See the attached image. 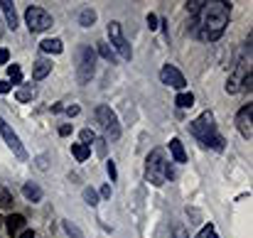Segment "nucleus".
I'll list each match as a JSON object with an SVG mask.
<instances>
[{"instance_id": "1", "label": "nucleus", "mask_w": 253, "mask_h": 238, "mask_svg": "<svg viewBox=\"0 0 253 238\" xmlns=\"http://www.w3.org/2000/svg\"><path fill=\"white\" fill-rule=\"evenodd\" d=\"M229 15H231V3H226V0L204 3V8L199 10V17H197L199 37L206 39V42H216L229 25Z\"/></svg>"}, {"instance_id": "2", "label": "nucleus", "mask_w": 253, "mask_h": 238, "mask_svg": "<svg viewBox=\"0 0 253 238\" xmlns=\"http://www.w3.org/2000/svg\"><path fill=\"white\" fill-rule=\"evenodd\" d=\"M190 130H192V135L202 145L214 147V150H224V138L216 133V128H214V115L209 111H204L194 123H190Z\"/></svg>"}, {"instance_id": "3", "label": "nucleus", "mask_w": 253, "mask_h": 238, "mask_svg": "<svg viewBox=\"0 0 253 238\" xmlns=\"http://www.w3.org/2000/svg\"><path fill=\"white\" fill-rule=\"evenodd\" d=\"M167 160H165V152L160 147H155L150 155H148V160H145V177L153 187H162L167 182Z\"/></svg>"}, {"instance_id": "4", "label": "nucleus", "mask_w": 253, "mask_h": 238, "mask_svg": "<svg viewBox=\"0 0 253 238\" xmlns=\"http://www.w3.org/2000/svg\"><path fill=\"white\" fill-rule=\"evenodd\" d=\"M96 121L103 130V138L108 143H116L121 138V123H118V115L108 108V106H98L96 108Z\"/></svg>"}, {"instance_id": "5", "label": "nucleus", "mask_w": 253, "mask_h": 238, "mask_svg": "<svg viewBox=\"0 0 253 238\" xmlns=\"http://www.w3.org/2000/svg\"><path fill=\"white\" fill-rule=\"evenodd\" d=\"M25 20H27L30 32H45V30H49L54 25L52 22V15L47 10H42V8H27Z\"/></svg>"}, {"instance_id": "6", "label": "nucleus", "mask_w": 253, "mask_h": 238, "mask_svg": "<svg viewBox=\"0 0 253 238\" xmlns=\"http://www.w3.org/2000/svg\"><path fill=\"white\" fill-rule=\"evenodd\" d=\"M94 71H96V52H94L91 47H81V49H79V74H77L79 81H81V84L91 81Z\"/></svg>"}, {"instance_id": "7", "label": "nucleus", "mask_w": 253, "mask_h": 238, "mask_svg": "<svg viewBox=\"0 0 253 238\" xmlns=\"http://www.w3.org/2000/svg\"><path fill=\"white\" fill-rule=\"evenodd\" d=\"M108 39H111V45L113 49L123 57V59H130L133 52H130V45L126 42V37H123V30H121V22H108Z\"/></svg>"}, {"instance_id": "8", "label": "nucleus", "mask_w": 253, "mask_h": 238, "mask_svg": "<svg viewBox=\"0 0 253 238\" xmlns=\"http://www.w3.org/2000/svg\"><path fill=\"white\" fill-rule=\"evenodd\" d=\"M0 135H3V140H5V145L20 157V160H27V152H25V147H22V143H20V138L15 135V130L0 118Z\"/></svg>"}, {"instance_id": "9", "label": "nucleus", "mask_w": 253, "mask_h": 238, "mask_svg": "<svg viewBox=\"0 0 253 238\" xmlns=\"http://www.w3.org/2000/svg\"><path fill=\"white\" fill-rule=\"evenodd\" d=\"M160 81L167 84V86H172V89H179V91H182L185 84H187V81H185V76H182V71L174 69L172 64H167V66L160 69Z\"/></svg>"}, {"instance_id": "10", "label": "nucleus", "mask_w": 253, "mask_h": 238, "mask_svg": "<svg viewBox=\"0 0 253 238\" xmlns=\"http://www.w3.org/2000/svg\"><path fill=\"white\" fill-rule=\"evenodd\" d=\"M251 121H253V106L248 103V106H243L241 111H238V115H236V126H238V133L243 135V138H253V126H251Z\"/></svg>"}, {"instance_id": "11", "label": "nucleus", "mask_w": 253, "mask_h": 238, "mask_svg": "<svg viewBox=\"0 0 253 238\" xmlns=\"http://www.w3.org/2000/svg\"><path fill=\"white\" fill-rule=\"evenodd\" d=\"M0 10H3L5 20H8V27L15 30L17 27V13H15V5L10 3V0H0Z\"/></svg>"}, {"instance_id": "12", "label": "nucleus", "mask_w": 253, "mask_h": 238, "mask_svg": "<svg viewBox=\"0 0 253 238\" xmlns=\"http://www.w3.org/2000/svg\"><path fill=\"white\" fill-rule=\"evenodd\" d=\"M49 71H52V62L49 59H37L34 62V69H32V79L34 81H42Z\"/></svg>"}, {"instance_id": "13", "label": "nucleus", "mask_w": 253, "mask_h": 238, "mask_svg": "<svg viewBox=\"0 0 253 238\" xmlns=\"http://www.w3.org/2000/svg\"><path fill=\"white\" fill-rule=\"evenodd\" d=\"M5 226H8L10 236H17L20 231H25V216H22V214H10V216L5 219Z\"/></svg>"}, {"instance_id": "14", "label": "nucleus", "mask_w": 253, "mask_h": 238, "mask_svg": "<svg viewBox=\"0 0 253 238\" xmlns=\"http://www.w3.org/2000/svg\"><path fill=\"white\" fill-rule=\"evenodd\" d=\"M170 152H172V157H174V162H187V152H185L182 143H179L177 138L170 140Z\"/></svg>"}, {"instance_id": "15", "label": "nucleus", "mask_w": 253, "mask_h": 238, "mask_svg": "<svg viewBox=\"0 0 253 238\" xmlns=\"http://www.w3.org/2000/svg\"><path fill=\"white\" fill-rule=\"evenodd\" d=\"M40 47H42V52H47V54H62V49H64L62 39H57V37H52V39H45V42H42Z\"/></svg>"}, {"instance_id": "16", "label": "nucleus", "mask_w": 253, "mask_h": 238, "mask_svg": "<svg viewBox=\"0 0 253 238\" xmlns=\"http://www.w3.org/2000/svg\"><path fill=\"white\" fill-rule=\"evenodd\" d=\"M22 194L27 196L30 202H42V189H40L37 184H32V182H27V184L22 187Z\"/></svg>"}, {"instance_id": "17", "label": "nucleus", "mask_w": 253, "mask_h": 238, "mask_svg": "<svg viewBox=\"0 0 253 238\" xmlns=\"http://www.w3.org/2000/svg\"><path fill=\"white\" fill-rule=\"evenodd\" d=\"M71 155H74L79 162H86L89 160V147L81 145V143H74V145H71Z\"/></svg>"}, {"instance_id": "18", "label": "nucleus", "mask_w": 253, "mask_h": 238, "mask_svg": "<svg viewBox=\"0 0 253 238\" xmlns=\"http://www.w3.org/2000/svg\"><path fill=\"white\" fill-rule=\"evenodd\" d=\"M13 206H15L13 194H10L5 187H0V209H13Z\"/></svg>"}, {"instance_id": "19", "label": "nucleus", "mask_w": 253, "mask_h": 238, "mask_svg": "<svg viewBox=\"0 0 253 238\" xmlns=\"http://www.w3.org/2000/svg\"><path fill=\"white\" fill-rule=\"evenodd\" d=\"M174 103H177L179 108H192V106H194V96H192V94H187V91H182V94H177Z\"/></svg>"}, {"instance_id": "20", "label": "nucleus", "mask_w": 253, "mask_h": 238, "mask_svg": "<svg viewBox=\"0 0 253 238\" xmlns=\"http://www.w3.org/2000/svg\"><path fill=\"white\" fill-rule=\"evenodd\" d=\"M94 20H96V13H94L91 8L81 10V15H79V22H81V27H91V25H94Z\"/></svg>"}, {"instance_id": "21", "label": "nucleus", "mask_w": 253, "mask_h": 238, "mask_svg": "<svg viewBox=\"0 0 253 238\" xmlns=\"http://www.w3.org/2000/svg\"><path fill=\"white\" fill-rule=\"evenodd\" d=\"M98 52H101V57H103V59H108V62H111V64L116 62V54H113V49L108 47L106 42H98Z\"/></svg>"}, {"instance_id": "22", "label": "nucleus", "mask_w": 253, "mask_h": 238, "mask_svg": "<svg viewBox=\"0 0 253 238\" xmlns=\"http://www.w3.org/2000/svg\"><path fill=\"white\" fill-rule=\"evenodd\" d=\"M8 76H10L13 84H20V81H22V71H20V66H17V64L8 66Z\"/></svg>"}, {"instance_id": "23", "label": "nucleus", "mask_w": 253, "mask_h": 238, "mask_svg": "<svg viewBox=\"0 0 253 238\" xmlns=\"http://www.w3.org/2000/svg\"><path fill=\"white\" fill-rule=\"evenodd\" d=\"M84 199H86L89 206H96V204H98V194H96L91 187H86V189H84Z\"/></svg>"}, {"instance_id": "24", "label": "nucleus", "mask_w": 253, "mask_h": 238, "mask_svg": "<svg viewBox=\"0 0 253 238\" xmlns=\"http://www.w3.org/2000/svg\"><path fill=\"white\" fill-rule=\"evenodd\" d=\"M64 231H66L71 238H84V233H81V231H79L74 223H71V221H64Z\"/></svg>"}, {"instance_id": "25", "label": "nucleus", "mask_w": 253, "mask_h": 238, "mask_svg": "<svg viewBox=\"0 0 253 238\" xmlns=\"http://www.w3.org/2000/svg\"><path fill=\"white\" fill-rule=\"evenodd\" d=\"M15 96H17V101H20V103H27V101H32L34 91H32V89H17V94H15Z\"/></svg>"}, {"instance_id": "26", "label": "nucleus", "mask_w": 253, "mask_h": 238, "mask_svg": "<svg viewBox=\"0 0 253 238\" xmlns=\"http://www.w3.org/2000/svg\"><path fill=\"white\" fill-rule=\"evenodd\" d=\"M94 143H96V133H94V130H89V128H86V130H81V145H86V147H89V145H94Z\"/></svg>"}, {"instance_id": "27", "label": "nucleus", "mask_w": 253, "mask_h": 238, "mask_svg": "<svg viewBox=\"0 0 253 238\" xmlns=\"http://www.w3.org/2000/svg\"><path fill=\"white\" fill-rule=\"evenodd\" d=\"M202 8H204V0H190V3H187V10H190L192 15H199Z\"/></svg>"}, {"instance_id": "28", "label": "nucleus", "mask_w": 253, "mask_h": 238, "mask_svg": "<svg viewBox=\"0 0 253 238\" xmlns=\"http://www.w3.org/2000/svg\"><path fill=\"white\" fill-rule=\"evenodd\" d=\"M197 238H219V236H216V231H214V226L209 223V226H204L202 231H199V236Z\"/></svg>"}, {"instance_id": "29", "label": "nucleus", "mask_w": 253, "mask_h": 238, "mask_svg": "<svg viewBox=\"0 0 253 238\" xmlns=\"http://www.w3.org/2000/svg\"><path fill=\"white\" fill-rule=\"evenodd\" d=\"M172 238H190V233H187V228L185 226H174V231H172Z\"/></svg>"}, {"instance_id": "30", "label": "nucleus", "mask_w": 253, "mask_h": 238, "mask_svg": "<svg viewBox=\"0 0 253 238\" xmlns=\"http://www.w3.org/2000/svg\"><path fill=\"white\" fill-rule=\"evenodd\" d=\"M8 59H10V52L5 47H0V64H8Z\"/></svg>"}, {"instance_id": "31", "label": "nucleus", "mask_w": 253, "mask_h": 238, "mask_svg": "<svg viewBox=\"0 0 253 238\" xmlns=\"http://www.w3.org/2000/svg\"><path fill=\"white\" fill-rule=\"evenodd\" d=\"M106 170H108V175H111V179H116V175H118V172H116V162H113V160L106 165Z\"/></svg>"}, {"instance_id": "32", "label": "nucleus", "mask_w": 253, "mask_h": 238, "mask_svg": "<svg viewBox=\"0 0 253 238\" xmlns=\"http://www.w3.org/2000/svg\"><path fill=\"white\" fill-rule=\"evenodd\" d=\"M148 27H150V30H158V17H155L153 13L148 15Z\"/></svg>"}, {"instance_id": "33", "label": "nucleus", "mask_w": 253, "mask_h": 238, "mask_svg": "<svg viewBox=\"0 0 253 238\" xmlns=\"http://www.w3.org/2000/svg\"><path fill=\"white\" fill-rule=\"evenodd\" d=\"M64 111H66L69 115H77V113H79V106H66Z\"/></svg>"}, {"instance_id": "34", "label": "nucleus", "mask_w": 253, "mask_h": 238, "mask_svg": "<svg viewBox=\"0 0 253 238\" xmlns=\"http://www.w3.org/2000/svg\"><path fill=\"white\" fill-rule=\"evenodd\" d=\"M10 91V84L8 81H0V94H8Z\"/></svg>"}, {"instance_id": "35", "label": "nucleus", "mask_w": 253, "mask_h": 238, "mask_svg": "<svg viewBox=\"0 0 253 238\" xmlns=\"http://www.w3.org/2000/svg\"><path fill=\"white\" fill-rule=\"evenodd\" d=\"M69 133H71V126H62L59 128V135H69Z\"/></svg>"}, {"instance_id": "36", "label": "nucleus", "mask_w": 253, "mask_h": 238, "mask_svg": "<svg viewBox=\"0 0 253 238\" xmlns=\"http://www.w3.org/2000/svg\"><path fill=\"white\" fill-rule=\"evenodd\" d=\"M20 238H34V233H32V231H27V228H25V231H20Z\"/></svg>"}, {"instance_id": "37", "label": "nucleus", "mask_w": 253, "mask_h": 238, "mask_svg": "<svg viewBox=\"0 0 253 238\" xmlns=\"http://www.w3.org/2000/svg\"><path fill=\"white\" fill-rule=\"evenodd\" d=\"M101 196H111V187H103L101 189Z\"/></svg>"}, {"instance_id": "38", "label": "nucleus", "mask_w": 253, "mask_h": 238, "mask_svg": "<svg viewBox=\"0 0 253 238\" xmlns=\"http://www.w3.org/2000/svg\"><path fill=\"white\" fill-rule=\"evenodd\" d=\"M0 223H3V219H0Z\"/></svg>"}]
</instances>
